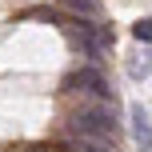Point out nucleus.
I'll list each match as a JSON object with an SVG mask.
<instances>
[{"label":"nucleus","instance_id":"39448f33","mask_svg":"<svg viewBox=\"0 0 152 152\" xmlns=\"http://www.w3.org/2000/svg\"><path fill=\"white\" fill-rule=\"evenodd\" d=\"M132 36H136L140 44H148V40H152V20H148V16H144V20H136V24H132Z\"/></svg>","mask_w":152,"mask_h":152},{"label":"nucleus","instance_id":"f257e3e1","mask_svg":"<svg viewBox=\"0 0 152 152\" xmlns=\"http://www.w3.org/2000/svg\"><path fill=\"white\" fill-rule=\"evenodd\" d=\"M72 128H76V136H92V140H108V144H116L120 124H116L112 100H92V104H84L80 112L72 116Z\"/></svg>","mask_w":152,"mask_h":152},{"label":"nucleus","instance_id":"f03ea898","mask_svg":"<svg viewBox=\"0 0 152 152\" xmlns=\"http://www.w3.org/2000/svg\"><path fill=\"white\" fill-rule=\"evenodd\" d=\"M64 84H68V88H76V92H88V96H96V100H112V88H108L104 72H100L96 64H88V68L72 72Z\"/></svg>","mask_w":152,"mask_h":152},{"label":"nucleus","instance_id":"20e7f679","mask_svg":"<svg viewBox=\"0 0 152 152\" xmlns=\"http://www.w3.org/2000/svg\"><path fill=\"white\" fill-rule=\"evenodd\" d=\"M60 4L76 16H96V0H60Z\"/></svg>","mask_w":152,"mask_h":152},{"label":"nucleus","instance_id":"7ed1b4c3","mask_svg":"<svg viewBox=\"0 0 152 152\" xmlns=\"http://www.w3.org/2000/svg\"><path fill=\"white\" fill-rule=\"evenodd\" d=\"M132 140L140 144V152H148V108L132 104Z\"/></svg>","mask_w":152,"mask_h":152}]
</instances>
